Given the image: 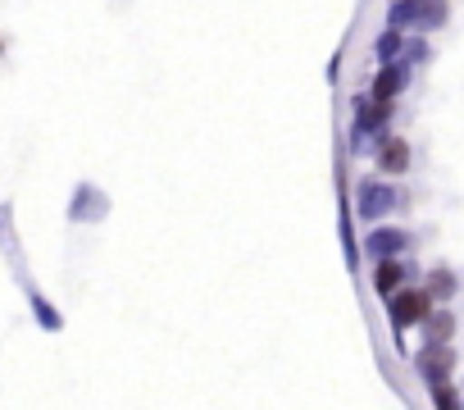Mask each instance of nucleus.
<instances>
[{
    "mask_svg": "<svg viewBox=\"0 0 464 410\" xmlns=\"http://www.w3.org/2000/svg\"><path fill=\"white\" fill-rule=\"evenodd\" d=\"M401 205H405L401 187H392L387 178H360V187H355V210H360V220H382V215L401 210Z\"/></svg>",
    "mask_w": 464,
    "mask_h": 410,
    "instance_id": "1",
    "label": "nucleus"
},
{
    "mask_svg": "<svg viewBox=\"0 0 464 410\" xmlns=\"http://www.w3.org/2000/svg\"><path fill=\"white\" fill-rule=\"evenodd\" d=\"M432 315V297L423 288H401L396 297H387V319H392V333H405L414 324H423Z\"/></svg>",
    "mask_w": 464,
    "mask_h": 410,
    "instance_id": "2",
    "label": "nucleus"
},
{
    "mask_svg": "<svg viewBox=\"0 0 464 410\" xmlns=\"http://www.w3.org/2000/svg\"><path fill=\"white\" fill-rule=\"evenodd\" d=\"M450 19V5H419V0H401V5L387 10V28L401 33V28H441Z\"/></svg>",
    "mask_w": 464,
    "mask_h": 410,
    "instance_id": "3",
    "label": "nucleus"
},
{
    "mask_svg": "<svg viewBox=\"0 0 464 410\" xmlns=\"http://www.w3.org/2000/svg\"><path fill=\"white\" fill-rule=\"evenodd\" d=\"M105 215H110V196H105L96 182H78L64 220H69V224H101Z\"/></svg>",
    "mask_w": 464,
    "mask_h": 410,
    "instance_id": "4",
    "label": "nucleus"
},
{
    "mask_svg": "<svg viewBox=\"0 0 464 410\" xmlns=\"http://www.w3.org/2000/svg\"><path fill=\"white\" fill-rule=\"evenodd\" d=\"M414 369L423 374V383L428 387H437V383H450V374H455V347H419V356H414Z\"/></svg>",
    "mask_w": 464,
    "mask_h": 410,
    "instance_id": "5",
    "label": "nucleus"
},
{
    "mask_svg": "<svg viewBox=\"0 0 464 410\" xmlns=\"http://www.w3.org/2000/svg\"><path fill=\"white\" fill-rule=\"evenodd\" d=\"M378 169H382L387 182H392L396 173H405V169H410V142L396 137V132H382V142H378Z\"/></svg>",
    "mask_w": 464,
    "mask_h": 410,
    "instance_id": "6",
    "label": "nucleus"
},
{
    "mask_svg": "<svg viewBox=\"0 0 464 410\" xmlns=\"http://www.w3.org/2000/svg\"><path fill=\"white\" fill-rule=\"evenodd\" d=\"M410 247V233L405 229H373L369 238H364V251L382 265V260H396L401 251Z\"/></svg>",
    "mask_w": 464,
    "mask_h": 410,
    "instance_id": "7",
    "label": "nucleus"
},
{
    "mask_svg": "<svg viewBox=\"0 0 464 410\" xmlns=\"http://www.w3.org/2000/svg\"><path fill=\"white\" fill-rule=\"evenodd\" d=\"M401 87H405V69H401V64H382V69L373 73V92H369V101L392 105V101L401 96Z\"/></svg>",
    "mask_w": 464,
    "mask_h": 410,
    "instance_id": "8",
    "label": "nucleus"
},
{
    "mask_svg": "<svg viewBox=\"0 0 464 410\" xmlns=\"http://www.w3.org/2000/svg\"><path fill=\"white\" fill-rule=\"evenodd\" d=\"M405 278H410V274H405V265H401V260H382V265L373 269V292L387 301V297H396V292L405 288Z\"/></svg>",
    "mask_w": 464,
    "mask_h": 410,
    "instance_id": "9",
    "label": "nucleus"
},
{
    "mask_svg": "<svg viewBox=\"0 0 464 410\" xmlns=\"http://www.w3.org/2000/svg\"><path fill=\"white\" fill-rule=\"evenodd\" d=\"M450 333H455V310H432V315L423 319L428 347H450Z\"/></svg>",
    "mask_w": 464,
    "mask_h": 410,
    "instance_id": "10",
    "label": "nucleus"
},
{
    "mask_svg": "<svg viewBox=\"0 0 464 410\" xmlns=\"http://www.w3.org/2000/svg\"><path fill=\"white\" fill-rule=\"evenodd\" d=\"M28 306H33V315H37V324H42L46 333H60V328H64V315H60L55 301H46L37 288H28Z\"/></svg>",
    "mask_w": 464,
    "mask_h": 410,
    "instance_id": "11",
    "label": "nucleus"
},
{
    "mask_svg": "<svg viewBox=\"0 0 464 410\" xmlns=\"http://www.w3.org/2000/svg\"><path fill=\"white\" fill-rule=\"evenodd\" d=\"M401 46H405V42H401V33H392V28H382V33H378V42H373V55H378L382 64H396V55H401Z\"/></svg>",
    "mask_w": 464,
    "mask_h": 410,
    "instance_id": "12",
    "label": "nucleus"
},
{
    "mask_svg": "<svg viewBox=\"0 0 464 410\" xmlns=\"http://www.w3.org/2000/svg\"><path fill=\"white\" fill-rule=\"evenodd\" d=\"M455 288H459V283H455V274L441 265V269H432V274H428V288H423V292H428V297H455Z\"/></svg>",
    "mask_w": 464,
    "mask_h": 410,
    "instance_id": "13",
    "label": "nucleus"
},
{
    "mask_svg": "<svg viewBox=\"0 0 464 410\" xmlns=\"http://www.w3.org/2000/svg\"><path fill=\"white\" fill-rule=\"evenodd\" d=\"M428 396H432L437 410H459V387L455 383H437V387H428Z\"/></svg>",
    "mask_w": 464,
    "mask_h": 410,
    "instance_id": "14",
    "label": "nucleus"
},
{
    "mask_svg": "<svg viewBox=\"0 0 464 410\" xmlns=\"http://www.w3.org/2000/svg\"><path fill=\"white\" fill-rule=\"evenodd\" d=\"M396 60H405V64H428V60H432V51H428L423 42H410V46H401V55H396ZM405 64H401V69H405Z\"/></svg>",
    "mask_w": 464,
    "mask_h": 410,
    "instance_id": "15",
    "label": "nucleus"
},
{
    "mask_svg": "<svg viewBox=\"0 0 464 410\" xmlns=\"http://www.w3.org/2000/svg\"><path fill=\"white\" fill-rule=\"evenodd\" d=\"M0 55H5V37H0Z\"/></svg>",
    "mask_w": 464,
    "mask_h": 410,
    "instance_id": "16",
    "label": "nucleus"
}]
</instances>
